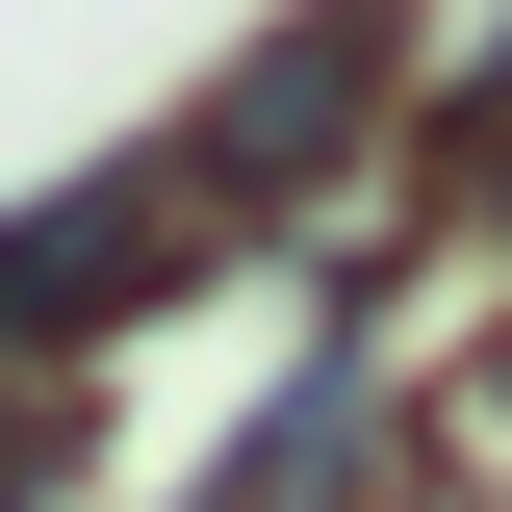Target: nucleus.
Instances as JSON below:
<instances>
[{
	"instance_id": "1",
	"label": "nucleus",
	"mask_w": 512,
	"mask_h": 512,
	"mask_svg": "<svg viewBox=\"0 0 512 512\" xmlns=\"http://www.w3.org/2000/svg\"><path fill=\"white\" fill-rule=\"evenodd\" d=\"M384 103H410V0H308V26H256V52L205 77V128H180V154L256 205V231H282V205H333V180L384 154Z\"/></svg>"
},
{
	"instance_id": "2",
	"label": "nucleus",
	"mask_w": 512,
	"mask_h": 512,
	"mask_svg": "<svg viewBox=\"0 0 512 512\" xmlns=\"http://www.w3.org/2000/svg\"><path fill=\"white\" fill-rule=\"evenodd\" d=\"M359 487H384V359H359V333H333V359L282 384V410H256V436L205 461L180 512H359Z\"/></svg>"
},
{
	"instance_id": "3",
	"label": "nucleus",
	"mask_w": 512,
	"mask_h": 512,
	"mask_svg": "<svg viewBox=\"0 0 512 512\" xmlns=\"http://www.w3.org/2000/svg\"><path fill=\"white\" fill-rule=\"evenodd\" d=\"M77 461H103V410H77V359H0V512H52Z\"/></svg>"
},
{
	"instance_id": "4",
	"label": "nucleus",
	"mask_w": 512,
	"mask_h": 512,
	"mask_svg": "<svg viewBox=\"0 0 512 512\" xmlns=\"http://www.w3.org/2000/svg\"><path fill=\"white\" fill-rule=\"evenodd\" d=\"M436 180H461V205H512V26L461 52V103H436Z\"/></svg>"
},
{
	"instance_id": "5",
	"label": "nucleus",
	"mask_w": 512,
	"mask_h": 512,
	"mask_svg": "<svg viewBox=\"0 0 512 512\" xmlns=\"http://www.w3.org/2000/svg\"><path fill=\"white\" fill-rule=\"evenodd\" d=\"M487 410H512V359H487Z\"/></svg>"
}]
</instances>
